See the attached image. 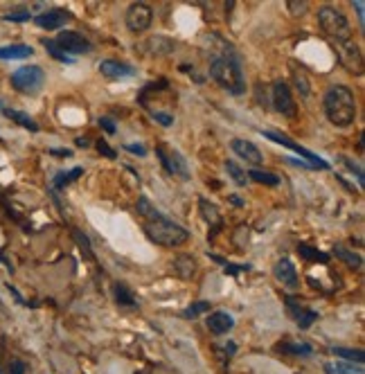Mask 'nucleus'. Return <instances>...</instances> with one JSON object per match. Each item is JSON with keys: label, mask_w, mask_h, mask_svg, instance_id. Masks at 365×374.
I'll use <instances>...</instances> for the list:
<instances>
[{"label": "nucleus", "mask_w": 365, "mask_h": 374, "mask_svg": "<svg viewBox=\"0 0 365 374\" xmlns=\"http://www.w3.org/2000/svg\"><path fill=\"white\" fill-rule=\"evenodd\" d=\"M325 116L338 129H347L357 120V99L347 86H332L325 93Z\"/></svg>", "instance_id": "f257e3e1"}, {"label": "nucleus", "mask_w": 365, "mask_h": 374, "mask_svg": "<svg viewBox=\"0 0 365 374\" xmlns=\"http://www.w3.org/2000/svg\"><path fill=\"white\" fill-rule=\"evenodd\" d=\"M210 75L216 84L225 88L233 95H244L246 93V79L239 63L228 56H214L210 61Z\"/></svg>", "instance_id": "f03ea898"}, {"label": "nucleus", "mask_w": 365, "mask_h": 374, "mask_svg": "<svg viewBox=\"0 0 365 374\" xmlns=\"http://www.w3.org/2000/svg\"><path fill=\"white\" fill-rule=\"evenodd\" d=\"M144 235L149 237L154 244L165 246V248H178L190 239V232L185 228H180L178 223L169 221L167 217L144 223Z\"/></svg>", "instance_id": "7ed1b4c3"}, {"label": "nucleus", "mask_w": 365, "mask_h": 374, "mask_svg": "<svg viewBox=\"0 0 365 374\" xmlns=\"http://www.w3.org/2000/svg\"><path fill=\"white\" fill-rule=\"evenodd\" d=\"M318 20H321V27L332 37L334 41H349L352 39V25L345 18L343 11H338L336 7H321L318 11Z\"/></svg>", "instance_id": "20e7f679"}, {"label": "nucleus", "mask_w": 365, "mask_h": 374, "mask_svg": "<svg viewBox=\"0 0 365 374\" xmlns=\"http://www.w3.org/2000/svg\"><path fill=\"white\" fill-rule=\"evenodd\" d=\"M45 82V73L39 66H23L11 75V86L20 93H37Z\"/></svg>", "instance_id": "39448f33"}, {"label": "nucleus", "mask_w": 365, "mask_h": 374, "mask_svg": "<svg viewBox=\"0 0 365 374\" xmlns=\"http://www.w3.org/2000/svg\"><path fill=\"white\" fill-rule=\"evenodd\" d=\"M156 154H158V158H161V165L167 169V174H172V176H176V178H180V180H190V178H192L190 167H187V161L182 158L180 151L172 149V147L161 144V147L156 149Z\"/></svg>", "instance_id": "423d86ee"}, {"label": "nucleus", "mask_w": 365, "mask_h": 374, "mask_svg": "<svg viewBox=\"0 0 365 374\" xmlns=\"http://www.w3.org/2000/svg\"><path fill=\"white\" fill-rule=\"evenodd\" d=\"M334 48L338 54V61L343 63V68L352 75H361L363 73V56L361 50L354 41H334Z\"/></svg>", "instance_id": "0eeeda50"}, {"label": "nucleus", "mask_w": 365, "mask_h": 374, "mask_svg": "<svg viewBox=\"0 0 365 374\" xmlns=\"http://www.w3.org/2000/svg\"><path fill=\"white\" fill-rule=\"evenodd\" d=\"M127 27L135 34H140L144 30L151 27V20H154V11L147 3H133L129 9H127Z\"/></svg>", "instance_id": "6e6552de"}, {"label": "nucleus", "mask_w": 365, "mask_h": 374, "mask_svg": "<svg viewBox=\"0 0 365 374\" xmlns=\"http://www.w3.org/2000/svg\"><path fill=\"white\" fill-rule=\"evenodd\" d=\"M54 43L59 45V48L66 52V54H84V52H90V43L88 39L84 37V34H79V32H73V30H66L61 32L59 37L54 39Z\"/></svg>", "instance_id": "1a4fd4ad"}, {"label": "nucleus", "mask_w": 365, "mask_h": 374, "mask_svg": "<svg viewBox=\"0 0 365 374\" xmlns=\"http://www.w3.org/2000/svg\"><path fill=\"white\" fill-rule=\"evenodd\" d=\"M273 106H276L278 113H282V116H287V118H295V99L291 95V90L287 84H282V82H276L273 84Z\"/></svg>", "instance_id": "9d476101"}, {"label": "nucleus", "mask_w": 365, "mask_h": 374, "mask_svg": "<svg viewBox=\"0 0 365 374\" xmlns=\"http://www.w3.org/2000/svg\"><path fill=\"white\" fill-rule=\"evenodd\" d=\"M68 20H70V14H68L66 9H48V11H43V14L37 16V25L41 30L52 32V30L63 27Z\"/></svg>", "instance_id": "9b49d317"}, {"label": "nucleus", "mask_w": 365, "mask_h": 374, "mask_svg": "<svg viewBox=\"0 0 365 374\" xmlns=\"http://www.w3.org/2000/svg\"><path fill=\"white\" fill-rule=\"evenodd\" d=\"M230 149L239 156V158H244L246 163L250 165H261V161H264V156H261V151L257 149V147L253 142H248L244 138H235L230 142Z\"/></svg>", "instance_id": "f8f14e48"}, {"label": "nucleus", "mask_w": 365, "mask_h": 374, "mask_svg": "<svg viewBox=\"0 0 365 374\" xmlns=\"http://www.w3.org/2000/svg\"><path fill=\"white\" fill-rule=\"evenodd\" d=\"M99 73L104 75L106 79H124V77H131L133 75V68L129 63H124V61H118V59H106V61H101L99 63Z\"/></svg>", "instance_id": "ddd939ff"}, {"label": "nucleus", "mask_w": 365, "mask_h": 374, "mask_svg": "<svg viewBox=\"0 0 365 374\" xmlns=\"http://www.w3.org/2000/svg\"><path fill=\"white\" fill-rule=\"evenodd\" d=\"M235 327V318L230 313H225V311H214L208 316V330L216 336H221V334H228Z\"/></svg>", "instance_id": "4468645a"}, {"label": "nucleus", "mask_w": 365, "mask_h": 374, "mask_svg": "<svg viewBox=\"0 0 365 374\" xmlns=\"http://www.w3.org/2000/svg\"><path fill=\"white\" fill-rule=\"evenodd\" d=\"M273 275H276L282 285L298 287V270H295V266L289 262V259H280V262L276 264V268H273Z\"/></svg>", "instance_id": "2eb2a0df"}, {"label": "nucleus", "mask_w": 365, "mask_h": 374, "mask_svg": "<svg viewBox=\"0 0 365 374\" xmlns=\"http://www.w3.org/2000/svg\"><path fill=\"white\" fill-rule=\"evenodd\" d=\"M144 48H147V52L149 54H169L174 50V41H169V39H165V37H151L149 41L144 43Z\"/></svg>", "instance_id": "dca6fc26"}, {"label": "nucleus", "mask_w": 365, "mask_h": 374, "mask_svg": "<svg viewBox=\"0 0 365 374\" xmlns=\"http://www.w3.org/2000/svg\"><path fill=\"white\" fill-rule=\"evenodd\" d=\"M174 270L182 280H190V278H194V273H197V262H194L190 255H178L174 262Z\"/></svg>", "instance_id": "f3484780"}, {"label": "nucleus", "mask_w": 365, "mask_h": 374, "mask_svg": "<svg viewBox=\"0 0 365 374\" xmlns=\"http://www.w3.org/2000/svg\"><path fill=\"white\" fill-rule=\"evenodd\" d=\"M32 56V48L30 45H7V48H0V59H27Z\"/></svg>", "instance_id": "a211bd4d"}, {"label": "nucleus", "mask_w": 365, "mask_h": 374, "mask_svg": "<svg viewBox=\"0 0 365 374\" xmlns=\"http://www.w3.org/2000/svg\"><path fill=\"white\" fill-rule=\"evenodd\" d=\"M223 167H225L228 176L235 180V185H239V187H246V185H248V174H246L244 167H239L235 161H225Z\"/></svg>", "instance_id": "6ab92c4d"}, {"label": "nucleus", "mask_w": 365, "mask_h": 374, "mask_svg": "<svg viewBox=\"0 0 365 374\" xmlns=\"http://www.w3.org/2000/svg\"><path fill=\"white\" fill-rule=\"evenodd\" d=\"M332 352L338 356V359H345L349 363H357V366H363L365 361V352L363 349H352V347H334Z\"/></svg>", "instance_id": "aec40b11"}, {"label": "nucleus", "mask_w": 365, "mask_h": 374, "mask_svg": "<svg viewBox=\"0 0 365 374\" xmlns=\"http://www.w3.org/2000/svg\"><path fill=\"white\" fill-rule=\"evenodd\" d=\"M248 180H255V183L268 185V187H278V185H280V176L271 174V172H259V169H253V172H248Z\"/></svg>", "instance_id": "412c9836"}, {"label": "nucleus", "mask_w": 365, "mask_h": 374, "mask_svg": "<svg viewBox=\"0 0 365 374\" xmlns=\"http://www.w3.org/2000/svg\"><path fill=\"white\" fill-rule=\"evenodd\" d=\"M289 307H291V313H293V318L295 323L300 325V330H307L314 320H316V313L314 311H307V309H300V307H293V304L289 302Z\"/></svg>", "instance_id": "4be33fe9"}, {"label": "nucleus", "mask_w": 365, "mask_h": 374, "mask_svg": "<svg viewBox=\"0 0 365 374\" xmlns=\"http://www.w3.org/2000/svg\"><path fill=\"white\" fill-rule=\"evenodd\" d=\"M325 372L327 374H363V368L354 363H327Z\"/></svg>", "instance_id": "5701e85b"}, {"label": "nucleus", "mask_w": 365, "mask_h": 374, "mask_svg": "<svg viewBox=\"0 0 365 374\" xmlns=\"http://www.w3.org/2000/svg\"><path fill=\"white\" fill-rule=\"evenodd\" d=\"M138 212L142 214V217H147V219H149V221L163 219V214H161V212H158V210L151 206V203H149V199H147V197H140V199H138Z\"/></svg>", "instance_id": "b1692460"}, {"label": "nucleus", "mask_w": 365, "mask_h": 374, "mask_svg": "<svg viewBox=\"0 0 365 374\" xmlns=\"http://www.w3.org/2000/svg\"><path fill=\"white\" fill-rule=\"evenodd\" d=\"M298 253L309 259V262H318V264H327L329 262V257L323 251H316V248H311V246H298Z\"/></svg>", "instance_id": "393cba45"}, {"label": "nucleus", "mask_w": 365, "mask_h": 374, "mask_svg": "<svg viewBox=\"0 0 365 374\" xmlns=\"http://www.w3.org/2000/svg\"><path fill=\"white\" fill-rule=\"evenodd\" d=\"M43 45H45V48H48V52L54 56L56 61H61V63H75V59H73V56H70V54H66V52H63V50H61L59 45H56L52 39L43 41Z\"/></svg>", "instance_id": "a878e982"}, {"label": "nucleus", "mask_w": 365, "mask_h": 374, "mask_svg": "<svg viewBox=\"0 0 365 374\" xmlns=\"http://www.w3.org/2000/svg\"><path fill=\"white\" fill-rule=\"evenodd\" d=\"M5 116H7V118H11L14 122H18V124H23V127H25V129H30V131H39L37 122H34V120H30L27 116H23L20 111H11V108H5Z\"/></svg>", "instance_id": "bb28decb"}, {"label": "nucleus", "mask_w": 365, "mask_h": 374, "mask_svg": "<svg viewBox=\"0 0 365 374\" xmlns=\"http://www.w3.org/2000/svg\"><path fill=\"white\" fill-rule=\"evenodd\" d=\"M278 349H282V352H289V354H300V356H309L311 354V347L307 343H280Z\"/></svg>", "instance_id": "cd10ccee"}, {"label": "nucleus", "mask_w": 365, "mask_h": 374, "mask_svg": "<svg viewBox=\"0 0 365 374\" xmlns=\"http://www.w3.org/2000/svg\"><path fill=\"white\" fill-rule=\"evenodd\" d=\"M116 300L122 304V307H133V304H135L133 293L124 285H116Z\"/></svg>", "instance_id": "c85d7f7f"}, {"label": "nucleus", "mask_w": 365, "mask_h": 374, "mask_svg": "<svg viewBox=\"0 0 365 374\" xmlns=\"http://www.w3.org/2000/svg\"><path fill=\"white\" fill-rule=\"evenodd\" d=\"M336 257L343 259V262H345L349 268H361V257L354 255V253H349V251H345L343 246H338V248H336Z\"/></svg>", "instance_id": "c756f323"}, {"label": "nucleus", "mask_w": 365, "mask_h": 374, "mask_svg": "<svg viewBox=\"0 0 365 374\" xmlns=\"http://www.w3.org/2000/svg\"><path fill=\"white\" fill-rule=\"evenodd\" d=\"M201 214H203L205 219H208V223H219L221 221L219 210H216L214 206H210V203L205 201V199H201Z\"/></svg>", "instance_id": "7c9ffc66"}, {"label": "nucleus", "mask_w": 365, "mask_h": 374, "mask_svg": "<svg viewBox=\"0 0 365 374\" xmlns=\"http://www.w3.org/2000/svg\"><path fill=\"white\" fill-rule=\"evenodd\" d=\"M82 174H84V167H77V169H73L70 174H59V176L54 178V185H56V187H66L68 183H73V180H77V178L82 176Z\"/></svg>", "instance_id": "2f4dec72"}, {"label": "nucleus", "mask_w": 365, "mask_h": 374, "mask_svg": "<svg viewBox=\"0 0 365 374\" xmlns=\"http://www.w3.org/2000/svg\"><path fill=\"white\" fill-rule=\"evenodd\" d=\"M203 311H210V302H194V304H190V307L185 309V316L187 318H199V316L203 313Z\"/></svg>", "instance_id": "473e14b6"}, {"label": "nucleus", "mask_w": 365, "mask_h": 374, "mask_svg": "<svg viewBox=\"0 0 365 374\" xmlns=\"http://www.w3.org/2000/svg\"><path fill=\"white\" fill-rule=\"evenodd\" d=\"M293 82H295V86H298V90H300V95H309V84H307V77L302 75V73H295V77H293Z\"/></svg>", "instance_id": "72a5a7b5"}, {"label": "nucleus", "mask_w": 365, "mask_h": 374, "mask_svg": "<svg viewBox=\"0 0 365 374\" xmlns=\"http://www.w3.org/2000/svg\"><path fill=\"white\" fill-rule=\"evenodd\" d=\"M75 237H77L79 248H82V251H86V257H88V259L93 257V251H90V244H88V239H86V235H82L79 230H75Z\"/></svg>", "instance_id": "f704fd0d"}, {"label": "nucleus", "mask_w": 365, "mask_h": 374, "mask_svg": "<svg viewBox=\"0 0 365 374\" xmlns=\"http://www.w3.org/2000/svg\"><path fill=\"white\" fill-rule=\"evenodd\" d=\"M151 118H154L158 124H163V127H169V124L174 122L172 116H167V113H161V111H154V113H151Z\"/></svg>", "instance_id": "c9c22d12"}, {"label": "nucleus", "mask_w": 365, "mask_h": 374, "mask_svg": "<svg viewBox=\"0 0 365 374\" xmlns=\"http://www.w3.org/2000/svg\"><path fill=\"white\" fill-rule=\"evenodd\" d=\"M289 9L293 11V14H304V11H307V3H304V0H300V3H298V0H289Z\"/></svg>", "instance_id": "e433bc0d"}, {"label": "nucleus", "mask_w": 365, "mask_h": 374, "mask_svg": "<svg viewBox=\"0 0 365 374\" xmlns=\"http://www.w3.org/2000/svg\"><path fill=\"white\" fill-rule=\"evenodd\" d=\"M9 374H25V363H23V361H11Z\"/></svg>", "instance_id": "4c0bfd02"}, {"label": "nucleus", "mask_w": 365, "mask_h": 374, "mask_svg": "<svg viewBox=\"0 0 365 374\" xmlns=\"http://www.w3.org/2000/svg\"><path fill=\"white\" fill-rule=\"evenodd\" d=\"M124 149H127L129 154H133V156H147V149L142 144H127Z\"/></svg>", "instance_id": "58836bf2"}, {"label": "nucleus", "mask_w": 365, "mask_h": 374, "mask_svg": "<svg viewBox=\"0 0 365 374\" xmlns=\"http://www.w3.org/2000/svg\"><path fill=\"white\" fill-rule=\"evenodd\" d=\"M99 127L106 129V133H116V122L109 120V118H101V120H99Z\"/></svg>", "instance_id": "ea45409f"}, {"label": "nucleus", "mask_w": 365, "mask_h": 374, "mask_svg": "<svg viewBox=\"0 0 365 374\" xmlns=\"http://www.w3.org/2000/svg\"><path fill=\"white\" fill-rule=\"evenodd\" d=\"M30 18V11H14V14H7L5 20H27Z\"/></svg>", "instance_id": "a19ab883"}, {"label": "nucleus", "mask_w": 365, "mask_h": 374, "mask_svg": "<svg viewBox=\"0 0 365 374\" xmlns=\"http://www.w3.org/2000/svg\"><path fill=\"white\" fill-rule=\"evenodd\" d=\"M97 149H99V154H106L109 158H116V151H111L106 142H97Z\"/></svg>", "instance_id": "79ce46f5"}, {"label": "nucleus", "mask_w": 365, "mask_h": 374, "mask_svg": "<svg viewBox=\"0 0 365 374\" xmlns=\"http://www.w3.org/2000/svg\"><path fill=\"white\" fill-rule=\"evenodd\" d=\"M352 5L357 7V11H359V20L363 23V3H361V0H357V3H352Z\"/></svg>", "instance_id": "37998d69"}, {"label": "nucleus", "mask_w": 365, "mask_h": 374, "mask_svg": "<svg viewBox=\"0 0 365 374\" xmlns=\"http://www.w3.org/2000/svg\"><path fill=\"white\" fill-rule=\"evenodd\" d=\"M230 201H233V206H235V208H244V201L239 199V197H235V194H233V197H230Z\"/></svg>", "instance_id": "c03bdc74"}, {"label": "nucleus", "mask_w": 365, "mask_h": 374, "mask_svg": "<svg viewBox=\"0 0 365 374\" xmlns=\"http://www.w3.org/2000/svg\"><path fill=\"white\" fill-rule=\"evenodd\" d=\"M0 374H3V372H0Z\"/></svg>", "instance_id": "a18cd8bd"}]
</instances>
